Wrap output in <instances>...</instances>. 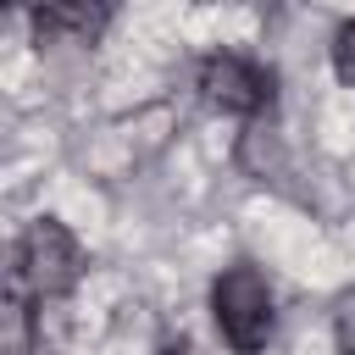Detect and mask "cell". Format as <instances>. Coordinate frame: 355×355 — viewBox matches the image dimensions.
<instances>
[{"instance_id": "obj_1", "label": "cell", "mask_w": 355, "mask_h": 355, "mask_svg": "<svg viewBox=\"0 0 355 355\" xmlns=\"http://www.w3.org/2000/svg\"><path fill=\"white\" fill-rule=\"evenodd\" d=\"M78 272H83V250H78V239H72L55 216H39V222L17 239V250H11V277L33 294V305L61 300V294L78 283Z\"/></svg>"}, {"instance_id": "obj_2", "label": "cell", "mask_w": 355, "mask_h": 355, "mask_svg": "<svg viewBox=\"0 0 355 355\" xmlns=\"http://www.w3.org/2000/svg\"><path fill=\"white\" fill-rule=\"evenodd\" d=\"M211 305H216V327L222 338L239 349V355H255L266 338H272V288L255 266H233L216 277L211 288Z\"/></svg>"}, {"instance_id": "obj_3", "label": "cell", "mask_w": 355, "mask_h": 355, "mask_svg": "<svg viewBox=\"0 0 355 355\" xmlns=\"http://www.w3.org/2000/svg\"><path fill=\"white\" fill-rule=\"evenodd\" d=\"M200 94H205L216 111L250 116V111H261V105L272 100V72H261V67L244 61V55H211V61L200 67Z\"/></svg>"}, {"instance_id": "obj_4", "label": "cell", "mask_w": 355, "mask_h": 355, "mask_svg": "<svg viewBox=\"0 0 355 355\" xmlns=\"http://www.w3.org/2000/svg\"><path fill=\"white\" fill-rule=\"evenodd\" d=\"M105 6H44V11H33V28L39 33H72V39H94L100 28H105Z\"/></svg>"}, {"instance_id": "obj_5", "label": "cell", "mask_w": 355, "mask_h": 355, "mask_svg": "<svg viewBox=\"0 0 355 355\" xmlns=\"http://www.w3.org/2000/svg\"><path fill=\"white\" fill-rule=\"evenodd\" d=\"M333 72L355 89V22H344V28L333 33Z\"/></svg>"}, {"instance_id": "obj_6", "label": "cell", "mask_w": 355, "mask_h": 355, "mask_svg": "<svg viewBox=\"0 0 355 355\" xmlns=\"http://www.w3.org/2000/svg\"><path fill=\"white\" fill-rule=\"evenodd\" d=\"M338 344H344V355L355 349V300L338 305Z\"/></svg>"}, {"instance_id": "obj_7", "label": "cell", "mask_w": 355, "mask_h": 355, "mask_svg": "<svg viewBox=\"0 0 355 355\" xmlns=\"http://www.w3.org/2000/svg\"><path fill=\"white\" fill-rule=\"evenodd\" d=\"M161 355H183V349H161Z\"/></svg>"}, {"instance_id": "obj_8", "label": "cell", "mask_w": 355, "mask_h": 355, "mask_svg": "<svg viewBox=\"0 0 355 355\" xmlns=\"http://www.w3.org/2000/svg\"><path fill=\"white\" fill-rule=\"evenodd\" d=\"M349 355H355V349H349Z\"/></svg>"}]
</instances>
